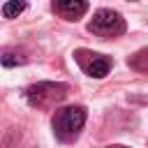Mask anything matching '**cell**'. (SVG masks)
Masks as SVG:
<instances>
[{"label": "cell", "instance_id": "5b68a950", "mask_svg": "<svg viewBox=\"0 0 148 148\" xmlns=\"http://www.w3.org/2000/svg\"><path fill=\"white\" fill-rule=\"evenodd\" d=\"M53 12L65 21H79L88 12V0H53Z\"/></svg>", "mask_w": 148, "mask_h": 148}, {"label": "cell", "instance_id": "6da1fadb", "mask_svg": "<svg viewBox=\"0 0 148 148\" xmlns=\"http://www.w3.org/2000/svg\"><path fill=\"white\" fill-rule=\"evenodd\" d=\"M83 125H86V109L83 106H62V109H56V113L51 118L53 134L60 141H74L81 134Z\"/></svg>", "mask_w": 148, "mask_h": 148}, {"label": "cell", "instance_id": "8992f818", "mask_svg": "<svg viewBox=\"0 0 148 148\" xmlns=\"http://www.w3.org/2000/svg\"><path fill=\"white\" fill-rule=\"evenodd\" d=\"M127 65L136 72H148V49H139L134 56H130Z\"/></svg>", "mask_w": 148, "mask_h": 148}, {"label": "cell", "instance_id": "7a4b0ae2", "mask_svg": "<svg viewBox=\"0 0 148 148\" xmlns=\"http://www.w3.org/2000/svg\"><path fill=\"white\" fill-rule=\"evenodd\" d=\"M69 92V86L67 83H56V81H42V83H35L25 90V99L30 106L35 109H51L56 104H60Z\"/></svg>", "mask_w": 148, "mask_h": 148}, {"label": "cell", "instance_id": "ba28073f", "mask_svg": "<svg viewBox=\"0 0 148 148\" xmlns=\"http://www.w3.org/2000/svg\"><path fill=\"white\" fill-rule=\"evenodd\" d=\"M25 60H28V58H25L21 51H5L2 58H0L2 67H18V65H23Z\"/></svg>", "mask_w": 148, "mask_h": 148}, {"label": "cell", "instance_id": "52a82bcc", "mask_svg": "<svg viewBox=\"0 0 148 148\" xmlns=\"http://www.w3.org/2000/svg\"><path fill=\"white\" fill-rule=\"evenodd\" d=\"M25 0H7L5 5H2V16L5 18H16L18 14H23L25 12Z\"/></svg>", "mask_w": 148, "mask_h": 148}, {"label": "cell", "instance_id": "9c48e42d", "mask_svg": "<svg viewBox=\"0 0 148 148\" xmlns=\"http://www.w3.org/2000/svg\"><path fill=\"white\" fill-rule=\"evenodd\" d=\"M109 148H127V146H123V143H113V146H109Z\"/></svg>", "mask_w": 148, "mask_h": 148}, {"label": "cell", "instance_id": "3957f363", "mask_svg": "<svg viewBox=\"0 0 148 148\" xmlns=\"http://www.w3.org/2000/svg\"><path fill=\"white\" fill-rule=\"evenodd\" d=\"M88 30L97 37H118L127 30L125 18L116 12V9H97L88 23Z\"/></svg>", "mask_w": 148, "mask_h": 148}, {"label": "cell", "instance_id": "277c9868", "mask_svg": "<svg viewBox=\"0 0 148 148\" xmlns=\"http://www.w3.org/2000/svg\"><path fill=\"white\" fill-rule=\"evenodd\" d=\"M76 60L81 65V69L92 76V79H104L111 67H113V60L109 56H102V53H90V51H76Z\"/></svg>", "mask_w": 148, "mask_h": 148}]
</instances>
